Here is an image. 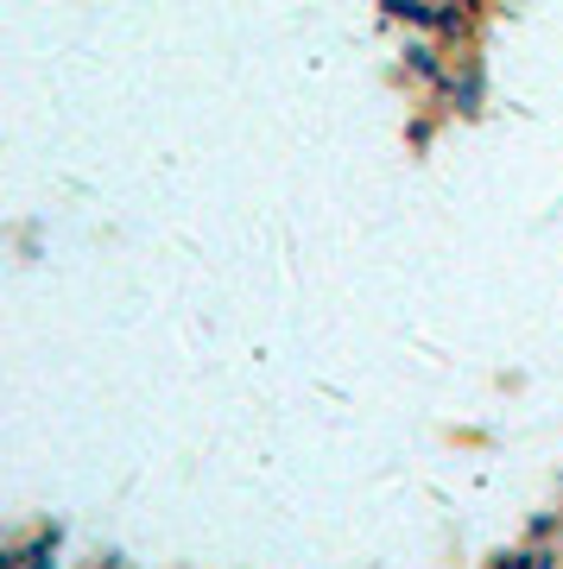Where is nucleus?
Masks as SVG:
<instances>
[{
	"label": "nucleus",
	"mask_w": 563,
	"mask_h": 569,
	"mask_svg": "<svg viewBox=\"0 0 563 569\" xmlns=\"http://www.w3.org/2000/svg\"><path fill=\"white\" fill-rule=\"evenodd\" d=\"M412 70H418V77H443V63H437L431 44H412Z\"/></svg>",
	"instance_id": "obj_1"
}]
</instances>
